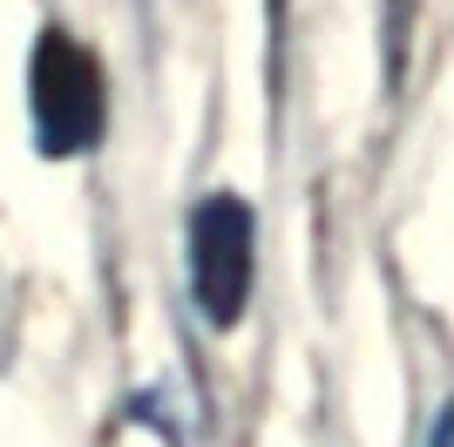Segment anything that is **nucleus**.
Returning <instances> with one entry per match:
<instances>
[{
    "instance_id": "1",
    "label": "nucleus",
    "mask_w": 454,
    "mask_h": 447,
    "mask_svg": "<svg viewBox=\"0 0 454 447\" xmlns=\"http://www.w3.org/2000/svg\"><path fill=\"white\" fill-rule=\"evenodd\" d=\"M27 115H35V143L41 156H82L102 136V115H109V89H102V68L82 48L75 35H48L35 41V61H27Z\"/></svg>"
},
{
    "instance_id": "2",
    "label": "nucleus",
    "mask_w": 454,
    "mask_h": 447,
    "mask_svg": "<svg viewBox=\"0 0 454 447\" xmlns=\"http://www.w3.org/2000/svg\"><path fill=\"white\" fill-rule=\"evenodd\" d=\"M251 278H258V217L245 197L217 190L190 210V298L204 325L231 333L251 305Z\"/></svg>"
},
{
    "instance_id": "3",
    "label": "nucleus",
    "mask_w": 454,
    "mask_h": 447,
    "mask_svg": "<svg viewBox=\"0 0 454 447\" xmlns=\"http://www.w3.org/2000/svg\"><path fill=\"white\" fill-rule=\"evenodd\" d=\"M427 447H454V400L441 407V420H434V441H427Z\"/></svg>"
}]
</instances>
